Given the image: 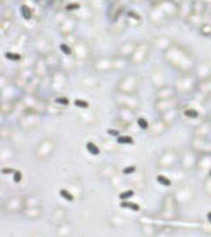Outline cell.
I'll return each mask as SVG.
<instances>
[{
  "label": "cell",
  "mask_w": 211,
  "mask_h": 237,
  "mask_svg": "<svg viewBox=\"0 0 211 237\" xmlns=\"http://www.w3.org/2000/svg\"><path fill=\"white\" fill-rule=\"evenodd\" d=\"M166 62L180 74H190L196 68V62L194 57L184 48L173 46L169 47L164 53Z\"/></svg>",
  "instance_id": "6da1fadb"
},
{
  "label": "cell",
  "mask_w": 211,
  "mask_h": 237,
  "mask_svg": "<svg viewBox=\"0 0 211 237\" xmlns=\"http://www.w3.org/2000/svg\"><path fill=\"white\" fill-rule=\"evenodd\" d=\"M180 162V152H178L175 148H166L158 157L156 166L159 169H168L173 170L179 166Z\"/></svg>",
  "instance_id": "7a4b0ae2"
},
{
  "label": "cell",
  "mask_w": 211,
  "mask_h": 237,
  "mask_svg": "<svg viewBox=\"0 0 211 237\" xmlns=\"http://www.w3.org/2000/svg\"><path fill=\"white\" fill-rule=\"evenodd\" d=\"M141 78L135 73L125 74L116 84V93L121 94H136L140 88Z\"/></svg>",
  "instance_id": "3957f363"
},
{
  "label": "cell",
  "mask_w": 211,
  "mask_h": 237,
  "mask_svg": "<svg viewBox=\"0 0 211 237\" xmlns=\"http://www.w3.org/2000/svg\"><path fill=\"white\" fill-rule=\"evenodd\" d=\"M198 78L195 74H180L179 78L175 79L174 88L178 94H190L198 88Z\"/></svg>",
  "instance_id": "277c9868"
},
{
  "label": "cell",
  "mask_w": 211,
  "mask_h": 237,
  "mask_svg": "<svg viewBox=\"0 0 211 237\" xmlns=\"http://www.w3.org/2000/svg\"><path fill=\"white\" fill-rule=\"evenodd\" d=\"M40 122H41L40 113L33 111V110H28V109L24 110L17 120L19 128H21L24 131H30V130L36 128L40 125Z\"/></svg>",
  "instance_id": "5b68a950"
},
{
  "label": "cell",
  "mask_w": 211,
  "mask_h": 237,
  "mask_svg": "<svg viewBox=\"0 0 211 237\" xmlns=\"http://www.w3.org/2000/svg\"><path fill=\"white\" fill-rule=\"evenodd\" d=\"M54 151H56V142L52 138L46 137L36 146L35 157L40 161H46V159H50L52 157Z\"/></svg>",
  "instance_id": "8992f818"
},
{
  "label": "cell",
  "mask_w": 211,
  "mask_h": 237,
  "mask_svg": "<svg viewBox=\"0 0 211 237\" xmlns=\"http://www.w3.org/2000/svg\"><path fill=\"white\" fill-rule=\"evenodd\" d=\"M199 156L193 148H187L183 152H180V162H179V168L183 169L184 172H190L196 168Z\"/></svg>",
  "instance_id": "52a82bcc"
},
{
  "label": "cell",
  "mask_w": 211,
  "mask_h": 237,
  "mask_svg": "<svg viewBox=\"0 0 211 237\" xmlns=\"http://www.w3.org/2000/svg\"><path fill=\"white\" fill-rule=\"evenodd\" d=\"M115 101L118 106L122 108H128L132 109L135 111H137L141 106V100L136 94H121V93H116L115 94Z\"/></svg>",
  "instance_id": "ba28073f"
},
{
  "label": "cell",
  "mask_w": 211,
  "mask_h": 237,
  "mask_svg": "<svg viewBox=\"0 0 211 237\" xmlns=\"http://www.w3.org/2000/svg\"><path fill=\"white\" fill-rule=\"evenodd\" d=\"M51 90L54 93H61L67 88L68 84V75L67 72L59 69L51 74Z\"/></svg>",
  "instance_id": "9c48e42d"
},
{
  "label": "cell",
  "mask_w": 211,
  "mask_h": 237,
  "mask_svg": "<svg viewBox=\"0 0 211 237\" xmlns=\"http://www.w3.org/2000/svg\"><path fill=\"white\" fill-rule=\"evenodd\" d=\"M35 71L33 68H21L17 71L15 79H14V85L17 89H25V87L27 85V83L35 77Z\"/></svg>",
  "instance_id": "30bf717a"
},
{
  "label": "cell",
  "mask_w": 211,
  "mask_h": 237,
  "mask_svg": "<svg viewBox=\"0 0 211 237\" xmlns=\"http://www.w3.org/2000/svg\"><path fill=\"white\" fill-rule=\"evenodd\" d=\"M136 118V111L132 110V109H128V108H122V106H118L117 108V115H116V120L117 122L121 125V127H127L133 123Z\"/></svg>",
  "instance_id": "8fae6325"
},
{
  "label": "cell",
  "mask_w": 211,
  "mask_h": 237,
  "mask_svg": "<svg viewBox=\"0 0 211 237\" xmlns=\"http://www.w3.org/2000/svg\"><path fill=\"white\" fill-rule=\"evenodd\" d=\"M190 148H193L198 154H211V140L193 137L190 141Z\"/></svg>",
  "instance_id": "7c38bea8"
},
{
  "label": "cell",
  "mask_w": 211,
  "mask_h": 237,
  "mask_svg": "<svg viewBox=\"0 0 211 237\" xmlns=\"http://www.w3.org/2000/svg\"><path fill=\"white\" fill-rule=\"evenodd\" d=\"M149 79H151V83L152 85L156 88V90L161 89V88H164L167 87V77L164 74V72L159 68H153L149 73Z\"/></svg>",
  "instance_id": "4fadbf2b"
},
{
  "label": "cell",
  "mask_w": 211,
  "mask_h": 237,
  "mask_svg": "<svg viewBox=\"0 0 211 237\" xmlns=\"http://www.w3.org/2000/svg\"><path fill=\"white\" fill-rule=\"evenodd\" d=\"M174 108H179V100L177 97L172 99H166V100H156L154 103V110L159 115Z\"/></svg>",
  "instance_id": "5bb4252c"
},
{
  "label": "cell",
  "mask_w": 211,
  "mask_h": 237,
  "mask_svg": "<svg viewBox=\"0 0 211 237\" xmlns=\"http://www.w3.org/2000/svg\"><path fill=\"white\" fill-rule=\"evenodd\" d=\"M148 53H149V46H147L144 43L137 46L133 54L130 58V63H132V64H142L147 59Z\"/></svg>",
  "instance_id": "9a60e30c"
},
{
  "label": "cell",
  "mask_w": 211,
  "mask_h": 237,
  "mask_svg": "<svg viewBox=\"0 0 211 237\" xmlns=\"http://www.w3.org/2000/svg\"><path fill=\"white\" fill-rule=\"evenodd\" d=\"M33 71H35V74L37 77H40L42 80L43 79H47L48 77H51V72L48 69V66H47V62L45 58H38L36 62H35V66H33Z\"/></svg>",
  "instance_id": "2e32d148"
},
{
  "label": "cell",
  "mask_w": 211,
  "mask_h": 237,
  "mask_svg": "<svg viewBox=\"0 0 211 237\" xmlns=\"http://www.w3.org/2000/svg\"><path fill=\"white\" fill-rule=\"evenodd\" d=\"M174 198L178 201H189L194 198V190L190 185H182L178 188V190L174 194Z\"/></svg>",
  "instance_id": "e0dca14e"
},
{
  "label": "cell",
  "mask_w": 211,
  "mask_h": 237,
  "mask_svg": "<svg viewBox=\"0 0 211 237\" xmlns=\"http://www.w3.org/2000/svg\"><path fill=\"white\" fill-rule=\"evenodd\" d=\"M180 114H182L183 118L189 120V121H198L199 123H201V122L204 121L203 118H201V114H200L199 109H198V108H194V106H187V108H184V109L180 111Z\"/></svg>",
  "instance_id": "ac0fdd59"
},
{
  "label": "cell",
  "mask_w": 211,
  "mask_h": 237,
  "mask_svg": "<svg viewBox=\"0 0 211 237\" xmlns=\"http://www.w3.org/2000/svg\"><path fill=\"white\" fill-rule=\"evenodd\" d=\"M211 135V121L204 120L200 125L194 127V137H200V138H209Z\"/></svg>",
  "instance_id": "d6986e66"
},
{
  "label": "cell",
  "mask_w": 211,
  "mask_h": 237,
  "mask_svg": "<svg viewBox=\"0 0 211 237\" xmlns=\"http://www.w3.org/2000/svg\"><path fill=\"white\" fill-rule=\"evenodd\" d=\"M179 115H180L179 108H174V109H170V110H168V111L161 114V115H159V118H161L168 127H170V126L178 120Z\"/></svg>",
  "instance_id": "ffe728a7"
},
{
  "label": "cell",
  "mask_w": 211,
  "mask_h": 237,
  "mask_svg": "<svg viewBox=\"0 0 211 237\" xmlns=\"http://www.w3.org/2000/svg\"><path fill=\"white\" fill-rule=\"evenodd\" d=\"M194 72H195V75H196L199 82L211 78V67L205 62L196 64V68Z\"/></svg>",
  "instance_id": "44dd1931"
},
{
  "label": "cell",
  "mask_w": 211,
  "mask_h": 237,
  "mask_svg": "<svg viewBox=\"0 0 211 237\" xmlns=\"http://www.w3.org/2000/svg\"><path fill=\"white\" fill-rule=\"evenodd\" d=\"M177 90L174 87H164L158 90H156V100H166V99H172L177 97Z\"/></svg>",
  "instance_id": "7402d4cb"
},
{
  "label": "cell",
  "mask_w": 211,
  "mask_h": 237,
  "mask_svg": "<svg viewBox=\"0 0 211 237\" xmlns=\"http://www.w3.org/2000/svg\"><path fill=\"white\" fill-rule=\"evenodd\" d=\"M168 126L161 120V118H156L151 125H149V128H148V132L152 135V136H161L163 135L166 131H167Z\"/></svg>",
  "instance_id": "603a6c76"
},
{
  "label": "cell",
  "mask_w": 211,
  "mask_h": 237,
  "mask_svg": "<svg viewBox=\"0 0 211 237\" xmlns=\"http://www.w3.org/2000/svg\"><path fill=\"white\" fill-rule=\"evenodd\" d=\"M93 66H94V69L97 72H100V73L114 71L112 69V59H110V58H98Z\"/></svg>",
  "instance_id": "cb8c5ba5"
},
{
  "label": "cell",
  "mask_w": 211,
  "mask_h": 237,
  "mask_svg": "<svg viewBox=\"0 0 211 237\" xmlns=\"http://www.w3.org/2000/svg\"><path fill=\"white\" fill-rule=\"evenodd\" d=\"M24 132H25V131L21 130V128L12 131V135H11L10 141H11V144H12L14 147H16V148L20 147V148H22V147L25 146L26 138H25V133H24Z\"/></svg>",
  "instance_id": "d4e9b609"
},
{
  "label": "cell",
  "mask_w": 211,
  "mask_h": 237,
  "mask_svg": "<svg viewBox=\"0 0 211 237\" xmlns=\"http://www.w3.org/2000/svg\"><path fill=\"white\" fill-rule=\"evenodd\" d=\"M42 79L40 78V77H37V75H35L28 83H27V85L25 87V89H24V92H25V94H28V95H35L37 92H38V89L41 88V84H42Z\"/></svg>",
  "instance_id": "484cf974"
},
{
  "label": "cell",
  "mask_w": 211,
  "mask_h": 237,
  "mask_svg": "<svg viewBox=\"0 0 211 237\" xmlns=\"http://www.w3.org/2000/svg\"><path fill=\"white\" fill-rule=\"evenodd\" d=\"M196 169L209 174V172L211 170V154H200L199 156Z\"/></svg>",
  "instance_id": "4316f807"
},
{
  "label": "cell",
  "mask_w": 211,
  "mask_h": 237,
  "mask_svg": "<svg viewBox=\"0 0 211 237\" xmlns=\"http://www.w3.org/2000/svg\"><path fill=\"white\" fill-rule=\"evenodd\" d=\"M98 174H99V177L101 179H109L110 180V179H112L117 174V169H116V167L114 164H104L99 169Z\"/></svg>",
  "instance_id": "83f0119b"
},
{
  "label": "cell",
  "mask_w": 211,
  "mask_h": 237,
  "mask_svg": "<svg viewBox=\"0 0 211 237\" xmlns=\"http://www.w3.org/2000/svg\"><path fill=\"white\" fill-rule=\"evenodd\" d=\"M196 92H198L199 95H201L204 99L210 98L211 97V78L199 82V83H198Z\"/></svg>",
  "instance_id": "f1b7e54d"
},
{
  "label": "cell",
  "mask_w": 211,
  "mask_h": 237,
  "mask_svg": "<svg viewBox=\"0 0 211 237\" xmlns=\"http://www.w3.org/2000/svg\"><path fill=\"white\" fill-rule=\"evenodd\" d=\"M14 158H15V147L10 144L2 146L0 149V161L2 163H6L9 161H12Z\"/></svg>",
  "instance_id": "f546056e"
},
{
  "label": "cell",
  "mask_w": 211,
  "mask_h": 237,
  "mask_svg": "<svg viewBox=\"0 0 211 237\" xmlns=\"http://www.w3.org/2000/svg\"><path fill=\"white\" fill-rule=\"evenodd\" d=\"M45 59H46V62H47V66H48V69H50L51 74L54 73V72H57V71H59V69H62V62L57 58L56 54L51 53V54H48Z\"/></svg>",
  "instance_id": "4dcf8cb0"
},
{
  "label": "cell",
  "mask_w": 211,
  "mask_h": 237,
  "mask_svg": "<svg viewBox=\"0 0 211 237\" xmlns=\"http://www.w3.org/2000/svg\"><path fill=\"white\" fill-rule=\"evenodd\" d=\"M135 50H136V45H135V43H126V45H123V46L120 47L117 54H118L120 57H123V58L130 59L131 56L133 54Z\"/></svg>",
  "instance_id": "1f68e13d"
},
{
  "label": "cell",
  "mask_w": 211,
  "mask_h": 237,
  "mask_svg": "<svg viewBox=\"0 0 211 237\" xmlns=\"http://www.w3.org/2000/svg\"><path fill=\"white\" fill-rule=\"evenodd\" d=\"M6 208H9L10 210H17V209H21L24 205H25V200L21 198V196H12L10 199L6 200L5 203Z\"/></svg>",
  "instance_id": "d6a6232c"
},
{
  "label": "cell",
  "mask_w": 211,
  "mask_h": 237,
  "mask_svg": "<svg viewBox=\"0 0 211 237\" xmlns=\"http://www.w3.org/2000/svg\"><path fill=\"white\" fill-rule=\"evenodd\" d=\"M78 118H80L83 122H85V123H94V122L97 121V114H95L93 110L87 109V110L82 111V113L78 115Z\"/></svg>",
  "instance_id": "836d02e7"
},
{
  "label": "cell",
  "mask_w": 211,
  "mask_h": 237,
  "mask_svg": "<svg viewBox=\"0 0 211 237\" xmlns=\"http://www.w3.org/2000/svg\"><path fill=\"white\" fill-rule=\"evenodd\" d=\"M15 104H16V100H1V104H0V111L2 115H9L14 111L15 109Z\"/></svg>",
  "instance_id": "e575fe53"
},
{
  "label": "cell",
  "mask_w": 211,
  "mask_h": 237,
  "mask_svg": "<svg viewBox=\"0 0 211 237\" xmlns=\"http://www.w3.org/2000/svg\"><path fill=\"white\" fill-rule=\"evenodd\" d=\"M130 63V59L117 56L115 59H112V69L114 71H123Z\"/></svg>",
  "instance_id": "d590c367"
},
{
  "label": "cell",
  "mask_w": 211,
  "mask_h": 237,
  "mask_svg": "<svg viewBox=\"0 0 211 237\" xmlns=\"http://www.w3.org/2000/svg\"><path fill=\"white\" fill-rule=\"evenodd\" d=\"M132 183L136 188H143L144 187V174L142 172H136L132 177Z\"/></svg>",
  "instance_id": "8d00e7d4"
},
{
  "label": "cell",
  "mask_w": 211,
  "mask_h": 237,
  "mask_svg": "<svg viewBox=\"0 0 211 237\" xmlns=\"http://www.w3.org/2000/svg\"><path fill=\"white\" fill-rule=\"evenodd\" d=\"M53 104H56L57 106L63 109V108H67L69 105V99L64 95H56L53 98Z\"/></svg>",
  "instance_id": "74e56055"
},
{
  "label": "cell",
  "mask_w": 211,
  "mask_h": 237,
  "mask_svg": "<svg viewBox=\"0 0 211 237\" xmlns=\"http://www.w3.org/2000/svg\"><path fill=\"white\" fill-rule=\"evenodd\" d=\"M83 84L85 87H89L90 89H94L99 85V82L94 77H85V78H83Z\"/></svg>",
  "instance_id": "f35d334b"
},
{
  "label": "cell",
  "mask_w": 211,
  "mask_h": 237,
  "mask_svg": "<svg viewBox=\"0 0 211 237\" xmlns=\"http://www.w3.org/2000/svg\"><path fill=\"white\" fill-rule=\"evenodd\" d=\"M59 195H61L64 200H67V201H73L74 198H75V196L73 195V193L69 192V189H66V188H63V189L59 190Z\"/></svg>",
  "instance_id": "ab89813d"
},
{
  "label": "cell",
  "mask_w": 211,
  "mask_h": 237,
  "mask_svg": "<svg viewBox=\"0 0 211 237\" xmlns=\"http://www.w3.org/2000/svg\"><path fill=\"white\" fill-rule=\"evenodd\" d=\"M40 204V199L37 196H28L25 199V205L26 208H35L36 205Z\"/></svg>",
  "instance_id": "60d3db41"
},
{
  "label": "cell",
  "mask_w": 211,
  "mask_h": 237,
  "mask_svg": "<svg viewBox=\"0 0 211 237\" xmlns=\"http://www.w3.org/2000/svg\"><path fill=\"white\" fill-rule=\"evenodd\" d=\"M87 151H88L90 154H93V156H98V154L100 153V148H99L94 142H88V143H87Z\"/></svg>",
  "instance_id": "b9f144b4"
},
{
  "label": "cell",
  "mask_w": 211,
  "mask_h": 237,
  "mask_svg": "<svg viewBox=\"0 0 211 237\" xmlns=\"http://www.w3.org/2000/svg\"><path fill=\"white\" fill-rule=\"evenodd\" d=\"M12 131H14V130L2 126V127L0 128V137H1L2 140H10V138H11V135H12Z\"/></svg>",
  "instance_id": "7bdbcfd3"
},
{
  "label": "cell",
  "mask_w": 211,
  "mask_h": 237,
  "mask_svg": "<svg viewBox=\"0 0 211 237\" xmlns=\"http://www.w3.org/2000/svg\"><path fill=\"white\" fill-rule=\"evenodd\" d=\"M116 138H117L116 142L118 144H132L133 143V140L130 136H117Z\"/></svg>",
  "instance_id": "ee69618b"
},
{
  "label": "cell",
  "mask_w": 211,
  "mask_h": 237,
  "mask_svg": "<svg viewBox=\"0 0 211 237\" xmlns=\"http://www.w3.org/2000/svg\"><path fill=\"white\" fill-rule=\"evenodd\" d=\"M62 108H59V106H57L56 104H53V105H47V113L48 114H51V115H59L61 113H62V110H61Z\"/></svg>",
  "instance_id": "f6af8a7d"
},
{
  "label": "cell",
  "mask_w": 211,
  "mask_h": 237,
  "mask_svg": "<svg viewBox=\"0 0 211 237\" xmlns=\"http://www.w3.org/2000/svg\"><path fill=\"white\" fill-rule=\"evenodd\" d=\"M157 182L161 184V185H163V187H169V185H172V180L168 178V177H166V175H157Z\"/></svg>",
  "instance_id": "bcb514c9"
},
{
  "label": "cell",
  "mask_w": 211,
  "mask_h": 237,
  "mask_svg": "<svg viewBox=\"0 0 211 237\" xmlns=\"http://www.w3.org/2000/svg\"><path fill=\"white\" fill-rule=\"evenodd\" d=\"M137 126L138 128L143 130V131H147L149 128V125H148V121L144 118H137Z\"/></svg>",
  "instance_id": "7dc6e473"
},
{
  "label": "cell",
  "mask_w": 211,
  "mask_h": 237,
  "mask_svg": "<svg viewBox=\"0 0 211 237\" xmlns=\"http://www.w3.org/2000/svg\"><path fill=\"white\" fill-rule=\"evenodd\" d=\"M74 104H75V106H78L79 109H83V110L89 109V103H88V101H85V100H82V99H75V100H74Z\"/></svg>",
  "instance_id": "c3c4849f"
},
{
  "label": "cell",
  "mask_w": 211,
  "mask_h": 237,
  "mask_svg": "<svg viewBox=\"0 0 211 237\" xmlns=\"http://www.w3.org/2000/svg\"><path fill=\"white\" fill-rule=\"evenodd\" d=\"M121 208H127V209H131V210H133V211H138V210H140V205H138V204L126 203V201H122V203H121Z\"/></svg>",
  "instance_id": "681fc988"
},
{
  "label": "cell",
  "mask_w": 211,
  "mask_h": 237,
  "mask_svg": "<svg viewBox=\"0 0 211 237\" xmlns=\"http://www.w3.org/2000/svg\"><path fill=\"white\" fill-rule=\"evenodd\" d=\"M133 194H135V192H133L132 189H130V190H125V192L120 193L118 198H120L121 200H127V199H130L131 196H133Z\"/></svg>",
  "instance_id": "f907efd6"
},
{
  "label": "cell",
  "mask_w": 211,
  "mask_h": 237,
  "mask_svg": "<svg viewBox=\"0 0 211 237\" xmlns=\"http://www.w3.org/2000/svg\"><path fill=\"white\" fill-rule=\"evenodd\" d=\"M5 57L9 58V59H11V61H21V58H22L20 54H17V53H12V52H7V53H5Z\"/></svg>",
  "instance_id": "816d5d0a"
},
{
  "label": "cell",
  "mask_w": 211,
  "mask_h": 237,
  "mask_svg": "<svg viewBox=\"0 0 211 237\" xmlns=\"http://www.w3.org/2000/svg\"><path fill=\"white\" fill-rule=\"evenodd\" d=\"M137 172V167L136 166H130V167H126L123 169V174H133Z\"/></svg>",
  "instance_id": "f5cc1de1"
},
{
  "label": "cell",
  "mask_w": 211,
  "mask_h": 237,
  "mask_svg": "<svg viewBox=\"0 0 211 237\" xmlns=\"http://www.w3.org/2000/svg\"><path fill=\"white\" fill-rule=\"evenodd\" d=\"M204 188H205V192H206L209 195H211V178H209L208 180H205Z\"/></svg>",
  "instance_id": "db71d44e"
},
{
  "label": "cell",
  "mask_w": 211,
  "mask_h": 237,
  "mask_svg": "<svg viewBox=\"0 0 211 237\" xmlns=\"http://www.w3.org/2000/svg\"><path fill=\"white\" fill-rule=\"evenodd\" d=\"M21 179H22V174L19 170H15V173H14V182L15 183H20Z\"/></svg>",
  "instance_id": "11a10c76"
},
{
  "label": "cell",
  "mask_w": 211,
  "mask_h": 237,
  "mask_svg": "<svg viewBox=\"0 0 211 237\" xmlns=\"http://www.w3.org/2000/svg\"><path fill=\"white\" fill-rule=\"evenodd\" d=\"M61 50L63 51V53H66V54H68V56L72 54V50H71L67 45H61Z\"/></svg>",
  "instance_id": "9f6ffc18"
},
{
  "label": "cell",
  "mask_w": 211,
  "mask_h": 237,
  "mask_svg": "<svg viewBox=\"0 0 211 237\" xmlns=\"http://www.w3.org/2000/svg\"><path fill=\"white\" fill-rule=\"evenodd\" d=\"M1 173H2V174H7V173H15V170H14V169H6V168H2V169H1Z\"/></svg>",
  "instance_id": "6f0895ef"
},
{
  "label": "cell",
  "mask_w": 211,
  "mask_h": 237,
  "mask_svg": "<svg viewBox=\"0 0 211 237\" xmlns=\"http://www.w3.org/2000/svg\"><path fill=\"white\" fill-rule=\"evenodd\" d=\"M208 219H209V221L211 222V213H209V214H208Z\"/></svg>",
  "instance_id": "680465c9"
},
{
  "label": "cell",
  "mask_w": 211,
  "mask_h": 237,
  "mask_svg": "<svg viewBox=\"0 0 211 237\" xmlns=\"http://www.w3.org/2000/svg\"><path fill=\"white\" fill-rule=\"evenodd\" d=\"M209 178H211V170L209 172Z\"/></svg>",
  "instance_id": "91938a15"
}]
</instances>
